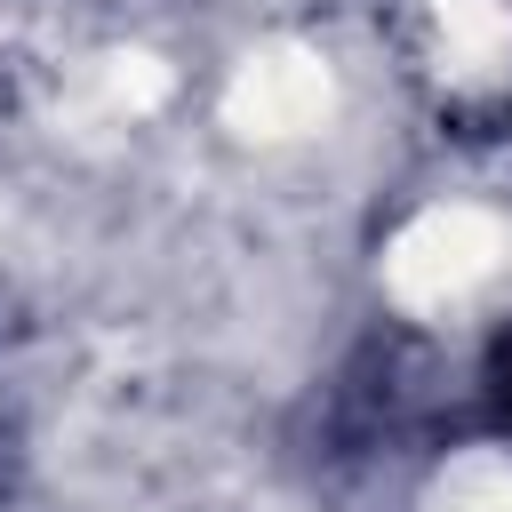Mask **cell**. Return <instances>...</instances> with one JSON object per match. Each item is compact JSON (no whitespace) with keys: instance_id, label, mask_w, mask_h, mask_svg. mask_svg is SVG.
Wrapping results in <instances>:
<instances>
[{"instance_id":"cell-1","label":"cell","mask_w":512,"mask_h":512,"mask_svg":"<svg viewBox=\"0 0 512 512\" xmlns=\"http://www.w3.org/2000/svg\"><path fill=\"white\" fill-rule=\"evenodd\" d=\"M512 256V232L488 216V208H424L416 224H400V240L384 248V288L408 304V312H448L464 304L480 280H496V264Z\"/></svg>"},{"instance_id":"cell-2","label":"cell","mask_w":512,"mask_h":512,"mask_svg":"<svg viewBox=\"0 0 512 512\" xmlns=\"http://www.w3.org/2000/svg\"><path fill=\"white\" fill-rule=\"evenodd\" d=\"M328 104H336V80H328V64H320L312 48H296V40H272V48L240 56V72H232V88H224V120H232L240 136H256V144H288V136L320 128Z\"/></svg>"},{"instance_id":"cell-3","label":"cell","mask_w":512,"mask_h":512,"mask_svg":"<svg viewBox=\"0 0 512 512\" xmlns=\"http://www.w3.org/2000/svg\"><path fill=\"white\" fill-rule=\"evenodd\" d=\"M440 16V48L456 72H488L504 48H512V8L504 0H432Z\"/></svg>"},{"instance_id":"cell-4","label":"cell","mask_w":512,"mask_h":512,"mask_svg":"<svg viewBox=\"0 0 512 512\" xmlns=\"http://www.w3.org/2000/svg\"><path fill=\"white\" fill-rule=\"evenodd\" d=\"M432 512H512V464H504V456H464V464L440 480Z\"/></svg>"},{"instance_id":"cell-5","label":"cell","mask_w":512,"mask_h":512,"mask_svg":"<svg viewBox=\"0 0 512 512\" xmlns=\"http://www.w3.org/2000/svg\"><path fill=\"white\" fill-rule=\"evenodd\" d=\"M160 96H168V64H160V56H144V48L104 56V104H112V112L136 120V112H152Z\"/></svg>"}]
</instances>
